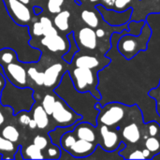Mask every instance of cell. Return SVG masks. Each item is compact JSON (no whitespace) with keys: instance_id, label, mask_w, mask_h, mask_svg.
Instances as JSON below:
<instances>
[{"instance_id":"cell-1","label":"cell","mask_w":160,"mask_h":160,"mask_svg":"<svg viewBox=\"0 0 160 160\" xmlns=\"http://www.w3.org/2000/svg\"><path fill=\"white\" fill-rule=\"evenodd\" d=\"M1 103L4 106H9L14 113L23 111H29L34 104L33 91L29 88H22L12 84L10 82L6 83L1 95Z\"/></svg>"},{"instance_id":"cell-2","label":"cell","mask_w":160,"mask_h":160,"mask_svg":"<svg viewBox=\"0 0 160 160\" xmlns=\"http://www.w3.org/2000/svg\"><path fill=\"white\" fill-rule=\"evenodd\" d=\"M152 31L150 26L145 22L139 35L126 34L119 38L117 48L119 52L128 60L132 59L140 52L147 50L148 42Z\"/></svg>"},{"instance_id":"cell-3","label":"cell","mask_w":160,"mask_h":160,"mask_svg":"<svg viewBox=\"0 0 160 160\" xmlns=\"http://www.w3.org/2000/svg\"><path fill=\"white\" fill-rule=\"evenodd\" d=\"M70 76L74 87L79 92H90L98 100L101 98L100 94L97 90V85L98 82L97 74L94 72L93 69L76 67L74 69H72Z\"/></svg>"},{"instance_id":"cell-4","label":"cell","mask_w":160,"mask_h":160,"mask_svg":"<svg viewBox=\"0 0 160 160\" xmlns=\"http://www.w3.org/2000/svg\"><path fill=\"white\" fill-rule=\"evenodd\" d=\"M121 103H109L103 107H100L98 103L96 104V109L98 110V114L97 116V123L99 125H105L109 128H113L118 126L126 117L128 109Z\"/></svg>"},{"instance_id":"cell-5","label":"cell","mask_w":160,"mask_h":160,"mask_svg":"<svg viewBox=\"0 0 160 160\" xmlns=\"http://www.w3.org/2000/svg\"><path fill=\"white\" fill-rule=\"evenodd\" d=\"M53 121L60 127H70L82 119V115L72 110L64 100L56 99L53 111L52 112Z\"/></svg>"},{"instance_id":"cell-6","label":"cell","mask_w":160,"mask_h":160,"mask_svg":"<svg viewBox=\"0 0 160 160\" xmlns=\"http://www.w3.org/2000/svg\"><path fill=\"white\" fill-rule=\"evenodd\" d=\"M96 8L101 13L104 21L111 26H122L126 24L132 15V8H128L123 11H118L115 9L106 8L102 5H98Z\"/></svg>"},{"instance_id":"cell-7","label":"cell","mask_w":160,"mask_h":160,"mask_svg":"<svg viewBox=\"0 0 160 160\" xmlns=\"http://www.w3.org/2000/svg\"><path fill=\"white\" fill-rule=\"evenodd\" d=\"M7 8L13 20L19 24H25L31 21V12L26 4L19 0H7Z\"/></svg>"},{"instance_id":"cell-8","label":"cell","mask_w":160,"mask_h":160,"mask_svg":"<svg viewBox=\"0 0 160 160\" xmlns=\"http://www.w3.org/2000/svg\"><path fill=\"white\" fill-rule=\"evenodd\" d=\"M4 71L8 81L19 87H25L27 84V71L19 63H10L4 67Z\"/></svg>"},{"instance_id":"cell-9","label":"cell","mask_w":160,"mask_h":160,"mask_svg":"<svg viewBox=\"0 0 160 160\" xmlns=\"http://www.w3.org/2000/svg\"><path fill=\"white\" fill-rule=\"evenodd\" d=\"M100 134V146L107 152H114L120 146L121 139L119 137L118 132L110 129L109 127L105 125H101L99 128Z\"/></svg>"},{"instance_id":"cell-10","label":"cell","mask_w":160,"mask_h":160,"mask_svg":"<svg viewBox=\"0 0 160 160\" xmlns=\"http://www.w3.org/2000/svg\"><path fill=\"white\" fill-rule=\"evenodd\" d=\"M97 143L87 142L85 140L77 139L73 145L68 149V153H69L71 156L75 158H88L90 155H92L95 150L97 149Z\"/></svg>"},{"instance_id":"cell-11","label":"cell","mask_w":160,"mask_h":160,"mask_svg":"<svg viewBox=\"0 0 160 160\" xmlns=\"http://www.w3.org/2000/svg\"><path fill=\"white\" fill-rule=\"evenodd\" d=\"M40 43L52 52H66L69 49L68 41L67 42V40L58 34L49 37H43L40 40Z\"/></svg>"},{"instance_id":"cell-12","label":"cell","mask_w":160,"mask_h":160,"mask_svg":"<svg viewBox=\"0 0 160 160\" xmlns=\"http://www.w3.org/2000/svg\"><path fill=\"white\" fill-rule=\"evenodd\" d=\"M73 133L75 134L77 139L85 140L87 142H91L95 143L98 141L96 128L94 125H92L91 123H87V122L78 123L73 129Z\"/></svg>"},{"instance_id":"cell-13","label":"cell","mask_w":160,"mask_h":160,"mask_svg":"<svg viewBox=\"0 0 160 160\" xmlns=\"http://www.w3.org/2000/svg\"><path fill=\"white\" fill-rule=\"evenodd\" d=\"M79 43L87 50H95L98 46V37L94 28L89 26L82 27L78 32Z\"/></svg>"},{"instance_id":"cell-14","label":"cell","mask_w":160,"mask_h":160,"mask_svg":"<svg viewBox=\"0 0 160 160\" xmlns=\"http://www.w3.org/2000/svg\"><path fill=\"white\" fill-rule=\"evenodd\" d=\"M110 63L109 61L103 62L99 58L93 56V55H81L73 60V64L77 68H89V69H97L103 68L104 66L108 65Z\"/></svg>"},{"instance_id":"cell-15","label":"cell","mask_w":160,"mask_h":160,"mask_svg":"<svg viewBox=\"0 0 160 160\" xmlns=\"http://www.w3.org/2000/svg\"><path fill=\"white\" fill-rule=\"evenodd\" d=\"M121 133H122L123 139L132 144L139 142L142 140V136L141 128L135 122L126 125L121 129Z\"/></svg>"},{"instance_id":"cell-16","label":"cell","mask_w":160,"mask_h":160,"mask_svg":"<svg viewBox=\"0 0 160 160\" xmlns=\"http://www.w3.org/2000/svg\"><path fill=\"white\" fill-rule=\"evenodd\" d=\"M63 70H64V67L60 63L53 64L50 66L48 68H46V70L43 72L44 73L43 85L46 87H52L53 85H55Z\"/></svg>"},{"instance_id":"cell-17","label":"cell","mask_w":160,"mask_h":160,"mask_svg":"<svg viewBox=\"0 0 160 160\" xmlns=\"http://www.w3.org/2000/svg\"><path fill=\"white\" fill-rule=\"evenodd\" d=\"M32 118L36 121L37 126L39 129H44L49 126L50 120H49V114L45 112L42 106L38 105L33 110V115Z\"/></svg>"},{"instance_id":"cell-18","label":"cell","mask_w":160,"mask_h":160,"mask_svg":"<svg viewBox=\"0 0 160 160\" xmlns=\"http://www.w3.org/2000/svg\"><path fill=\"white\" fill-rule=\"evenodd\" d=\"M69 18H70V12L68 10H61L60 12L56 13L53 19L55 27L62 32L67 31L69 27V23H68Z\"/></svg>"},{"instance_id":"cell-19","label":"cell","mask_w":160,"mask_h":160,"mask_svg":"<svg viewBox=\"0 0 160 160\" xmlns=\"http://www.w3.org/2000/svg\"><path fill=\"white\" fill-rule=\"evenodd\" d=\"M17 150L14 142L7 140L2 135L0 136V155H4V158H11L9 155H13Z\"/></svg>"},{"instance_id":"cell-20","label":"cell","mask_w":160,"mask_h":160,"mask_svg":"<svg viewBox=\"0 0 160 160\" xmlns=\"http://www.w3.org/2000/svg\"><path fill=\"white\" fill-rule=\"evenodd\" d=\"M81 17H82V20L83 21V22L91 27V28H98V24H99V20L97 16V14L92 11V10H83L81 14Z\"/></svg>"},{"instance_id":"cell-21","label":"cell","mask_w":160,"mask_h":160,"mask_svg":"<svg viewBox=\"0 0 160 160\" xmlns=\"http://www.w3.org/2000/svg\"><path fill=\"white\" fill-rule=\"evenodd\" d=\"M144 146L146 149H148L154 157L160 154V136L157 137H151L148 136L145 139Z\"/></svg>"},{"instance_id":"cell-22","label":"cell","mask_w":160,"mask_h":160,"mask_svg":"<svg viewBox=\"0 0 160 160\" xmlns=\"http://www.w3.org/2000/svg\"><path fill=\"white\" fill-rule=\"evenodd\" d=\"M24 158L25 159H44L45 156L42 153V150H40L38 147H37L34 143L31 145H28L24 149Z\"/></svg>"},{"instance_id":"cell-23","label":"cell","mask_w":160,"mask_h":160,"mask_svg":"<svg viewBox=\"0 0 160 160\" xmlns=\"http://www.w3.org/2000/svg\"><path fill=\"white\" fill-rule=\"evenodd\" d=\"M1 135L6 138L7 140L12 142H17L20 139V132L19 130L11 125L6 126L2 131H1Z\"/></svg>"},{"instance_id":"cell-24","label":"cell","mask_w":160,"mask_h":160,"mask_svg":"<svg viewBox=\"0 0 160 160\" xmlns=\"http://www.w3.org/2000/svg\"><path fill=\"white\" fill-rule=\"evenodd\" d=\"M39 22L43 26V37H49L58 34L57 28L52 25V21L48 17H41Z\"/></svg>"},{"instance_id":"cell-25","label":"cell","mask_w":160,"mask_h":160,"mask_svg":"<svg viewBox=\"0 0 160 160\" xmlns=\"http://www.w3.org/2000/svg\"><path fill=\"white\" fill-rule=\"evenodd\" d=\"M16 59V53L11 49H3L0 51V64L5 67L10 63H13Z\"/></svg>"},{"instance_id":"cell-26","label":"cell","mask_w":160,"mask_h":160,"mask_svg":"<svg viewBox=\"0 0 160 160\" xmlns=\"http://www.w3.org/2000/svg\"><path fill=\"white\" fill-rule=\"evenodd\" d=\"M77 140V137L75 136V134L72 132H66L63 134V136L61 137L60 140V144L61 147L65 150V151H68V149L73 145V143L75 142V141Z\"/></svg>"},{"instance_id":"cell-27","label":"cell","mask_w":160,"mask_h":160,"mask_svg":"<svg viewBox=\"0 0 160 160\" xmlns=\"http://www.w3.org/2000/svg\"><path fill=\"white\" fill-rule=\"evenodd\" d=\"M55 101H56V98L53 95H46L43 99H42V103H41V106L43 107V109L45 110V112L49 114V115H52V112L53 111V108H54V104H55Z\"/></svg>"},{"instance_id":"cell-28","label":"cell","mask_w":160,"mask_h":160,"mask_svg":"<svg viewBox=\"0 0 160 160\" xmlns=\"http://www.w3.org/2000/svg\"><path fill=\"white\" fill-rule=\"evenodd\" d=\"M27 75L38 85H43V82H44V73L43 72L38 71L35 68H30L27 70Z\"/></svg>"},{"instance_id":"cell-29","label":"cell","mask_w":160,"mask_h":160,"mask_svg":"<svg viewBox=\"0 0 160 160\" xmlns=\"http://www.w3.org/2000/svg\"><path fill=\"white\" fill-rule=\"evenodd\" d=\"M146 132L148 133V136L151 137H157L160 136V125L156 121H151L146 124Z\"/></svg>"},{"instance_id":"cell-30","label":"cell","mask_w":160,"mask_h":160,"mask_svg":"<svg viewBox=\"0 0 160 160\" xmlns=\"http://www.w3.org/2000/svg\"><path fill=\"white\" fill-rule=\"evenodd\" d=\"M64 3V0H49L48 1V10L52 13V14H56L58 12H60L62 9V5Z\"/></svg>"},{"instance_id":"cell-31","label":"cell","mask_w":160,"mask_h":160,"mask_svg":"<svg viewBox=\"0 0 160 160\" xmlns=\"http://www.w3.org/2000/svg\"><path fill=\"white\" fill-rule=\"evenodd\" d=\"M45 150H46V153H47V158L58 159L60 158L61 151H60V148L57 145H54V144L53 145H50Z\"/></svg>"},{"instance_id":"cell-32","label":"cell","mask_w":160,"mask_h":160,"mask_svg":"<svg viewBox=\"0 0 160 160\" xmlns=\"http://www.w3.org/2000/svg\"><path fill=\"white\" fill-rule=\"evenodd\" d=\"M33 143L38 147L40 150H45L48 146H49V142L48 140L44 137V136H41V135H38L34 138V141H33Z\"/></svg>"},{"instance_id":"cell-33","label":"cell","mask_w":160,"mask_h":160,"mask_svg":"<svg viewBox=\"0 0 160 160\" xmlns=\"http://www.w3.org/2000/svg\"><path fill=\"white\" fill-rule=\"evenodd\" d=\"M144 22H145L144 21H141L139 22H129V25H128V34H131V35H139L141 33L142 27H143V26H140L139 27V25H141V24H142Z\"/></svg>"},{"instance_id":"cell-34","label":"cell","mask_w":160,"mask_h":160,"mask_svg":"<svg viewBox=\"0 0 160 160\" xmlns=\"http://www.w3.org/2000/svg\"><path fill=\"white\" fill-rule=\"evenodd\" d=\"M131 2V0H115L114 2V8L118 11H123L128 8V4Z\"/></svg>"},{"instance_id":"cell-35","label":"cell","mask_w":160,"mask_h":160,"mask_svg":"<svg viewBox=\"0 0 160 160\" xmlns=\"http://www.w3.org/2000/svg\"><path fill=\"white\" fill-rule=\"evenodd\" d=\"M125 158L126 159H145L142 150H140V149H137V150L131 152L129 154V156L126 157Z\"/></svg>"},{"instance_id":"cell-36","label":"cell","mask_w":160,"mask_h":160,"mask_svg":"<svg viewBox=\"0 0 160 160\" xmlns=\"http://www.w3.org/2000/svg\"><path fill=\"white\" fill-rule=\"evenodd\" d=\"M32 32L35 36L40 37L43 36V26L40 22H36L32 26Z\"/></svg>"},{"instance_id":"cell-37","label":"cell","mask_w":160,"mask_h":160,"mask_svg":"<svg viewBox=\"0 0 160 160\" xmlns=\"http://www.w3.org/2000/svg\"><path fill=\"white\" fill-rule=\"evenodd\" d=\"M30 120H31L30 116L28 114H26L25 112L20 113V115L18 116V121L22 126H28Z\"/></svg>"},{"instance_id":"cell-38","label":"cell","mask_w":160,"mask_h":160,"mask_svg":"<svg viewBox=\"0 0 160 160\" xmlns=\"http://www.w3.org/2000/svg\"><path fill=\"white\" fill-rule=\"evenodd\" d=\"M149 96H150L151 98H155L157 101H160V83L158 88L152 89V90L149 92Z\"/></svg>"},{"instance_id":"cell-39","label":"cell","mask_w":160,"mask_h":160,"mask_svg":"<svg viewBox=\"0 0 160 160\" xmlns=\"http://www.w3.org/2000/svg\"><path fill=\"white\" fill-rule=\"evenodd\" d=\"M101 5L104 6L106 8H110L112 9L114 7V2L115 0H101Z\"/></svg>"},{"instance_id":"cell-40","label":"cell","mask_w":160,"mask_h":160,"mask_svg":"<svg viewBox=\"0 0 160 160\" xmlns=\"http://www.w3.org/2000/svg\"><path fill=\"white\" fill-rule=\"evenodd\" d=\"M142 153H143V156H144L145 159H152V158H154L153 154L148 149H146V148L142 149Z\"/></svg>"},{"instance_id":"cell-41","label":"cell","mask_w":160,"mask_h":160,"mask_svg":"<svg viewBox=\"0 0 160 160\" xmlns=\"http://www.w3.org/2000/svg\"><path fill=\"white\" fill-rule=\"evenodd\" d=\"M96 35H97L98 38H102L105 37L106 32H105V30L102 29V28H98V29L96 30Z\"/></svg>"},{"instance_id":"cell-42","label":"cell","mask_w":160,"mask_h":160,"mask_svg":"<svg viewBox=\"0 0 160 160\" xmlns=\"http://www.w3.org/2000/svg\"><path fill=\"white\" fill-rule=\"evenodd\" d=\"M28 127H29L31 129H35V128H38L37 123H36V121H35L33 118H31V120H30V122H29V124H28Z\"/></svg>"},{"instance_id":"cell-43","label":"cell","mask_w":160,"mask_h":160,"mask_svg":"<svg viewBox=\"0 0 160 160\" xmlns=\"http://www.w3.org/2000/svg\"><path fill=\"white\" fill-rule=\"evenodd\" d=\"M6 85V80L3 78V76L0 74V90H2L4 88V86Z\"/></svg>"},{"instance_id":"cell-44","label":"cell","mask_w":160,"mask_h":160,"mask_svg":"<svg viewBox=\"0 0 160 160\" xmlns=\"http://www.w3.org/2000/svg\"><path fill=\"white\" fill-rule=\"evenodd\" d=\"M4 122H5V117H4L3 113L0 112V126H2L4 124Z\"/></svg>"},{"instance_id":"cell-45","label":"cell","mask_w":160,"mask_h":160,"mask_svg":"<svg viewBox=\"0 0 160 160\" xmlns=\"http://www.w3.org/2000/svg\"><path fill=\"white\" fill-rule=\"evenodd\" d=\"M157 111L160 116V101H157Z\"/></svg>"},{"instance_id":"cell-46","label":"cell","mask_w":160,"mask_h":160,"mask_svg":"<svg viewBox=\"0 0 160 160\" xmlns=\"http://www.w3.org/2000/svg\"><path fill=\"white\" fill-rule=\"evenodd\" d=\"M34 9H35V12H36V13H38V14L41 12V8H37V7H35V8H34Z\"/></svg>"},{"instance_id":"cell-47","label":"cell","mask_w":160,"mask_h":160,"mask_svg":"<svg viewBox=\"0 0 160 160\" xmlns=\"http://www.w3.org/2000/svg\"><path fill=\"white\" fill-rule=\"evenodd\" d=\"M19 1H21V2H22L24 4H28L29 3V0H19Z\"/></svg>"},{"instance_id":"cell-48","label":"cell","mask_w":160,"mask_h":160,"mask_svg":"<svg viewBox=\"0 0 160 160\" xmlns=\"http://www.w3.org/2000/svg\"><path fill=\"white\" fill-rule=\"evenodd\" d=\"M92 3H94V2H98V1H99V0H90Z\"/></svg>"},{"instance_id":"cell-49","label":"cell","mask_w":160,"mask_h":160,"mask_svg":"<svg viewBox=\"0 0 160 160\" xmlns=\"http://www.w3.org/2000/svg\"><path fill=\"white\" fill-rule=\"evenodd\" d=\"M159 83H160V82H159Z\"/></svg>"}]
</instances>
